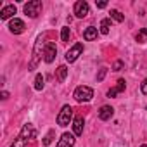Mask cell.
<instances>
[{"instance_id": "obj_13", "label": "cell", "mask_w": 147, "mask_h": 147, "mask_svg": "<svg viewBox=\"0 0 147 147\" xmlns=\"http://www.w3.org/2000/svg\"><path fill=\"white\" fill-rule=\"evenodd\" d=\"M16 12H18V11H16V5H7V7L2 9V12H0V19H9V18H12Z\"/></svg>"}, {"instance_id": "obj_21", "label": "cell", "mask_w": 147, "mask_h": 147, "mask_svg": "<svg viewBox=\"0 0 147 147\" xmlns=\"http://www.w3.org/2000/svg\"><path fill=\"white\" fill-rule=\"evenodd\" d=\"M54 135H55V131H54V130H50V131L45 135V138H43V145H49V144H52V140H54Z\"/></svg>"}, {"instance_id": "obj_7", "label": "cell", "mask_w": 147, "mask_h": 147, "mask_svg": "<svg viewBox=\"0 0 147 147\" xmlns=\"http://www.w3.org/2000/svg\"><path fill=\"white\" fill-rule=\"evenodd\" d=\"M55 54H57L55 43L49 42V43H47V47H45V50H43V61H45L47 64H50V62H52V61L55 59Z\"/></svg>"}, {"instance_id": "obj_1", "label": "cell", "mask_w": 147, "mask_h": 147, "mask_svg": "<svg viewBox=\"0 0 147 147\" xmlns=\"http://www.w3.org/2000/svg\"><path fill=\"white\" fill-rule=\"evenodd\" d=\"M33 137H35V128H33V125H31V123H28V125H24V126H23V130H21L19 137L16 138V142H14L11 147H26L28 140H31Z\"/></svg>"}, {"instance_id": "obj_4", "label": "cell", "mask_w": 147, "mask_h": 147, "mask_svg": "<svg viewBox=\"0 0 147 147\" xmlns=\"http://www.w3.org/2000/svg\"><path fill=\"white\" fill-rule=\"evenodd\" d=\"M71 119H73V109H71V106H62V109H61V113L57 116V125L59 126H67L71 123Z\"/></svg>"}, {"instance_id": "obj_22", "label": "cell", "mask_w": 147, "mask_h": 147, "mask_svg": "<svg viewBox=\"0 0 147 147\" xmlns=\"http://www.w3.org/2000/svg\"><path fill=\"white\" fill-rule=\"evenodd\" d=\"M123 69V61H116L113 64V71H121Z\"/></svg>"}, {"instance_id": "obj_17", "label": "cell", "mask_w": 147, "mask_h": 147, "mask_svg": "<svg viewBox=\"0 0 147 147\" xmlns=\"http://www.w3.org/2000/svg\"><path fill=\"white\" fill-rule=\"evenodd\" d=\"M135 40H137L138 43H145V42H147V28H142V30L137 33Z\"/></svg>"}, {"instance_id": "obj_2", "label": "cell", "mask_w": 147, "mask_h": 147, "mask_svg": "<svg viewBox=\"0 0 147 147\" xmlns=\"http://www.w3.org/2000/svg\"><path fill=\"white\" fill-rule=\"evenodd\" d=\"M45 36H47L45 33H43V35H40V36H38V40H36V43H35V49H33V59H31V62H30V71L36 67L38 59H40V52H42V55H43V50H45V47H47V43L43 42V40H45Z\"/></svg>"}, {"instance_id": "obj_8", "label": "cell", "mask_w": 147, "mask_h": 147, "mask_svg": "<svg viewBox=\"0 0 147 147\" xmlns=\"http://www.w3.org/2000/svg\"><path fill=\"white\" fill-rule=\"evenodd\" d=\"M88 12H90V7H88V4L85 2V0H80V2L75 4V14H76V18H87Z\"/></svg>"}, {"instance_id": "obj_20", "label": "cell", "mask_w": 147, "mask_h": 147, "mask_svg": "<svg viewBox=\"0 0 147 147\" xmlns=\"http://www.w3.org/2000/svg\"><path fill=\"white\" fill-rule=\"evenodd\" d=\"M69 35H71L69 28H67V26H64V28H62V31H61V40H62V42H67V40H69Z\"/></svg>"}, {"instance_id": "obj_5", "label": "cell", "mask_w": 147, "mask_h": 147, "mask_svg": "<svg viewBox=\"0 0 147 147\" xmlns=\"http://www.w3.org/2000/svg\"><path fill=\"white\" fill-rule=\"evenodd\" d=\"M42 11V2L40 0H31V2H28L24 5V14L30 16V18H36Z\"/></svg>"}, {"instance_id": "obj_23", "label": "cell", "mask_w": 147, "mask_h": 147, "mask_svg": "<svg viewBox=\"0 0 147 147\" xmlns=\"http://www.w3.org/2000/svg\"><path fill=\"white\" fill-rule=\"evenodd\" d=\"M116 88H118L119 92H123V90L126 88V83H125V80H118V85H116Z\"/></svg>"}, {"instance_id": "obj_3", "label": "cell", "mask_w": 147, "mask_h": 147, "mask_svg": "<svg viewBox=\"0 0 147 147\" xmlns=\"http://www.w3.org/2000/svg\"><path fill=\"white\" fill-rule=\"evenodd\" d=\"M92 97H94V90L90 87L82 85V87H78L75 90V99L78 102H88V100H92Z\"/></svg>"}, {"instance_id": "obj_16", "label": "cell", "mask_w": 147, "mask_h": 147, "mask_svg": "<svg viewBox=\"0 0 147 147\" xmlns=\"http://www.w3.org/2000/svg\"><path fill=\"white\" fill-rule=\"evenodd\" d=\"M66 76H67V67L66 66H59L57 67V82H64L66 80Z\"/></svg>"}, {"instance_id": "obj_12", "label": "cell", "mask_w": 147, "mask_h": 147, "mask_svg": "<svg viewBox=\"0 0 147 147\" xmlns=\"http://www.w3.org/2000/svg\"><path fill=\"white\" fill-rule=\"evenodd\" d=\"M113 114H114V109H113L111 106H102V107H100V111H99V118H100L102 121L111 119V118H113Z\"/></svg>"}, {"instance_id": "obj_28", "label": "cell", "mask_w": 147, "mask_h": 147, "mask_svg": "<svg viewBox=\"0 0 147 147\" xmlns=\"http://www.w3.org/2000/svg\"><path fill=\"white\" fill-rule=\"evenodd\" d=\"M2 99H4V100H5V99H9V92H5V90H4V92H2Z\"/></svg>"}, {"instance_id": "obj_26", "label": "cell", "mask_w": 147, "mask_h": 147, "mask_svg": "<svg viewBox=\"0 0 147 147\" xmlns=\"http://www.w3.org/2000/svg\"><path fill=\"white\" fill-rule=\"evenodd\" d=\"M106 71H107L106 67H102V69H100V73H99V76H97V80H99V82H100V80H102V78L106 76Z\"/></svg>"}, {"instance_id": "obj_24", "label": "cell", "mask_w": 147, "mask_h": 147, "mask_svg": "<svg viewBox=\"0 0 147 147\" xmlns=\"http://www.w3.org/2000/svg\"><path fill=\"white\" fill-rule=\"evenodd\" d=\"M118 94H119V90H118V88H116V87H114V88H111V90H109V92H107V97H109V99H111V97H114V95H118Z\"/></svg>"}, {"instance_id": "obj_18", "label": "cell", "mask_w": 147, "mask_h": 147, "mask_svg": "<svg viewBox=\"0 0 147 147\" xmlns=\"http://www.w3.org/2000/svg\"><path fill=\"white\" fill-rule=\"evenodd\" d=\"M111 19H114L116 23H123V21H125V16H123L119 11L113 9V11H111Z\"/></svg>"}, {"instance_id": "obj_29", "label": "cell", "mask_w": 147, "mask_h": 147, "mask_svg": "<svg viewBox=\"0 0 147 147\" xmlns=\"http://www.w3.org/2000/svg\"><path fill=\"white\" fill-rule=\"evenodd\" d=\"M140 147H147V144H144V145H140Z\"/></svg>"}, {"instance_id": "obj_15", "label": "cell", "mask_w": 147, "mask_h": 147, "mask_svg": "<svg viewBox=\"0 0 147 147\" xmlns=\"http://www.w3.org/2000/svg\"><path fill=\"white\" fill-rule=\"evenodd\" d=\"M99 31H100L102 35H107V33L111 31V19H109V18H104V19L100 21V24H99Z\"/></svg>"}, {"instance_id": "obj_9", "label": "cell", "mask_w": 147, "mask_h": 147, "mask_svg": "<svg viewBox=\"0 0 147 147\" xmlns=\"http://www.w3.org/2000/svg\"><path fill=\"white\" fill-rule=\"evenodd\" d=\"M24 23L19 19V18H14L11 23H9V31L12 33V35H21L23 31H24Z\"/></svg>"}, {"instance_id": "obj_19", "label": "cell", "mask_w": 147, "mask_h": 147, "mask_svg": "<svg viewBox=\"0 0 147 147\" xmlns=\"http://www.w3.org/2000/svg\"><path fill=\"white\" fill-rule=\"evenodd\" d=\"M43 82H45L43 76L42 75H36V78H35V90H43V87H45Z\"/></svg>"}, {"instance_id": "obj_25", "label": "cell", "mask_w": 147, "mask_h": 147, "mask_svg": "<svg viewBox=\"0 0 147 147\" xmlns=\"http://www.w3.org/2000/svg\"><path fill=\"white\" fill-rule=\"evenodd\" d=\"M140 90H142V94H145V95H147V78L142 82V85H140Z\"/></svg>"}, {"instance_id": "obj_27", "label": "cell", "mask_w": 147, "mask_h": 147, "mask_svg": "<svg viewBox=\"0 0 147 147\" xmlns=\"http://www.w3.org/2000/svg\"><path fill=\"white\" fill-rule=\"evenodd\" d=\"M97 7L99 9H104V7H107V2H97Z\"/></svg>"}, {"instance_id": "obj_10", "label": "cell", "mask_w": 147, "mask_h": 147, "mask_svg": "<svg viewBox=\"0 0 147 147\" xmlns=\"http://www.w3.org/2000/svg\"><path fill=\"white\" fill-rule=\"evenodd\" d=\"M73 145H75V133H62L57 142V147H73Z\"/></svg>"}, {"instance_id": "obj_14", "label": "cell", "mask_w": 147, "mask_h": 147, "mask_svg": "<svg viewBox=\"0 0 147 147\" xmlns=\"http://www.w3.org/2000/svg\"><path fill=\"white\" fill-rule=\"evenodd\" d=\"M97 28H94V26H88L85 31H83V38L87 40V42H92V40H95L97 38Z\"/></svg>"}, {"instance_id": "obj_11", "label": "cell", "mask_w": 147, "mask_h": 147, "mask_svg": "<svg viewBox=\"0 0 147 147\" xmlns=\"http://www.w3.org/2000/svg\"><path fill=\"white\" fill-rule=\"evenodd\" d=\"M83 118L82 116H76L75 119H73V133H75V137H80L83 133Z\"/></svg>"}, {"instance_id": "obj_6", "label": "cell", "mask_w": 147, "mask_h": 147, "mask_svg": "<svg viewBox=\"0 0 147 147\" xmlns=\"http://www.w3.org/2000/svg\"><path fill=\"white\" fill-rule=\"evenodd\" d=\"M82 52H83V43H75L67 52H66V61L67 62H75L80 55H82Z\"/></svg>"}]
</instances>
